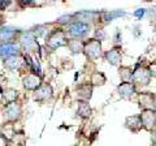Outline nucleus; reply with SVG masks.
Listing matches in <instances>:
<instances>
[{
  "mask_svg": "<svg viewBox=\"0 0 156 146\" xmlns=\"http://www.w3.org/2000/svg\"><path fill=\"white\" fill-rule=\"evenodd\" d=\"M91 31V25L87 22L80 21V20H74L72 21L66 27V35L69 37V39H85Z\"/></svg>",
  "mask_w": 156,
  "mask_h": 146,
  "instance_id": "nucleus-1",
  "label": "nucleus"
},
{
  "mask_svg": "<svg viewBox=\"0 0 156 146\" xmlns=\"http://www.w3.org/2000/svg\"><path fill=\"white\" fill-rule=\"evenodd\" d=\"M68 39H69V38H68L65 30L57 27V29L51 30L48 33V35H46V46L50 48V50L55 51L62 46H66Z\"/></svg>",
  "mask_w": 156,
  "mask_h": 146,
  "instance_id": "nucleus-2",
  "label": "nucleus"
},
{
  "mask_svg": "<svg viewBox=\"0 0 156 146\" xmlns=\"http://www.w3.org/2000/svg\"><path fill=\"white\" fill-rule=\"evenodd\" d=\"M83 53L87 59L96 60L103 56V47H101V41L96 38H90L86 39L83 43Z\"/></svg>",
  "mask_w": 156,
  "mask_h": 146,
  "instance_id": "nucleus-3",
  "label": "nucleus"
},
{
  "mask_svg": "<svg viewBox=\"0 0 156 146\" xmlns=\"http://www.w3.org/2000/svg\"><path fill=\"white\" fill-rule=\"evenodd\" d=\"M3 115H4V119H5L7 123L12 124V123H16V121H20L22 118V104L17 100L5 104Z\"/></svg>",
  "mask_w": 156,
  "mask_h": 146,
  "instance_id": "nucleus-4",
  "label": "nucleus"
},
{
  "mask_svg": "<svg viewBox=\"0 0 156 146\" xmlns=\"http://www.w3.org/2000/svg\"><path fill=\"white\" fill-rule=\"evenodd\" d=\"M131 82L135 86H147L151 82V75L148 71V67L136 64V67L133 69V77H131Z\"/></svg>",
  "mask_w": 156,
  "mask_h": 146,
  "instance_id": "nucleus-5",
  "label": "nucleus"
},
{
  "mask_svg": "<svg viewBox=\"0 0 156 146\" xmlns=\"http://www.w3.org/2000/svg\"><path fill=\"white\" fill-rule=\"evenodd\" d=\"M17 43L20 45V47L23 48V50H26V51H31L34 47L38 46L37 37L31 30L20 33L18 37H17Z\"/></svg>",
  "mask_w": 156,
  "mask_h": 146,
  "instance_id": "nucleus-6",
  "label": "nucleus"
},
{
  "mask_svg": "<svg viewBox=\"0 0 156 146\" xmlns=\"http://www.w3.org/2000/svg\"><path fill=\"white\" fill-rule=\"evenodd\" d=\"M21 50L20 45L17 42H5L0 43V57H3L4 60L9 59L13 56H20L21 55Z\"/></svg>",
  "mask_w": 156,
  "mask_h": 146,
  "instance_id": "nucleus-7",
  "label": "nucleus"
},
{
  "mask_svg": "<svg viewBox=\"0 0 156 146\" xmlns=\"http://www.w3.org/2000/svg\"><path fill=\"white\" fill-rule=\"evenodd\" d=\"M139 115H140V120H142L143 129H146L150 133L156 130V111L154 108L143 110Z\"/></svg>",
  "mask_w": 156,
  "mask_h": 146,
  "instance_id": "nucleus-8",
  "label": "nucleus"
},
{
  "mask_svg": "<svg viewBox=\"0 0 156 146\" xmlns=\"http://www.w3.org/2000/svg\"><path fill=\"white\" fill-rule=\"evenodd\" d=\"M104 57L111 65H120L122 60V47L120 45H115L108 51H105Z\"/></svg>",
  "mask_w": 156,
  "mask_h": 146,
  "instance_id": "nucleus-9",
  "label": "nucleus"
},
{
  "mask_svg": "<svg viewBox=\"0 0 156 146\" xmlns=\"http://www.w3.org/2000/svg\"><path fill=\"white\" fill-rule=\"evenodd\" d=\"M53 97V89L50 84H42L38 89L34 91V99L37 102H47Z\"/></svg>",
  "mask_w": 156,
  "mask_h": 146,
  "instance_id": "nucleus-10",
  "label": "nucleus"
},
{
  "mask_svg": "<svg viewBox=\"0 0 156 146\" xmlns=\"http://www.w3.org/2000/svg\"><path fill=\"white\" fill-rule=\"evenodd\" d=\"M42 85V77H39L35 73H27L22 78V86L29 91H35Z\"/></svg>",
  "mask_w": 156,
  "mask_h": 146,
  "instance_id": "nucleus-11",
  "label": "nucleus"
},
{
  "mask_svg": "<svg viewBox=\"0 0 156 146\" xmlns=\"http://www.w3.org/2000/svg\"><path fill=\"white\" fill-rule=\"evenodd\" d=\"M117 93H119L120 98L130 99L131 97L136 94V86L133 82H120V85L117 86Z\"/></svg>",
  "mask_w": 156,
  "mask_h": 146,
  "instance_id": "nucleus-12",
  "label": "nucleus"
},
{
  "mask_svg": "<svg viewBox=\"0 0 156 146\" xmlns=\"http://www.w3.org/2000/svg\"><path fill=\"white\" fill-rule=\"evenodd\" d=\"M21 33L20 29H16L14 26H3L0 29V41L2 43H5V42H13L14 39H17L18 34Z\"/></svg>",
  "mask_w": 156,
  "mask_h": 146,
  "instance_id": "nucleus-13",
  "label": "nucleus"
},
{
  "mask_svg": "<svg viewBox=\"0 0 156 146\" xmlns=\"http://www.w3.org/2000/svg\"><path fill=\"white\" fill-rule=\"evenodd\" d=\"M154 100L155 94L150 93V91H143V93L138 94V106L142 108V111L154 108Z\"/></svg>",
  "mask_w": 156,
  "mask_h": 146,
  "instance_id": "nucleus-14",
  "label": "nucleus"
},
{
  "mask_svg": "<svg viewBox=\"0 0 156 146\" xmlns=\"http://www.w3.org/2000/svg\"><path fill=\"white\" fill-rule=\"evenodd\" d=\"M76 93L78 97V100H86L89 102L92 97V86L90 82H85V84H81L77 86Z\"/></svg>",
  "mask_w": 156,
  "mask_h": 146,
  "instance_id": "nucleus-15",
  "label": "nucleus"
},
{
  "mask_svg": "<svg viewBox=\"0 0 156 146\" xmlns=\"http://www.w3.org/2000/svg\"><path fill=\"white\" fill-rule=\"evenodd\" d=\"M125 126L133 133H136V132H139L140 129H143L142 120H140V115L128 116V118L125 119Z\"/></svg>",
  "mask_w": 156,
  "mask_h": 146,
  "instance_id": "nucleus-16",
  "label": "nucleus"
},
{
  "mask_svg": "<svg viewBox=\"0 0 156 146\" xmlns=\"http://www.w3.org/2000/svg\"><path fill=\"white\" fill-rule=\"evenodd\" d=\"M77 115L80 116L81 119H89L90 116H91V112H92V110H91V107L89 104V102H86V100H78L77 102Z\"/></svg>",
  "mask_w": 156,
  "mask_h": 146,
  "instance_id": "nucleus-17",
  "label": "nucleus"
},
{
  "mask_svg": "<svg viewBox=\"0 0 156 146\" xmlns=\"http://www.w3.org/2000/svg\"><path fill=\"white\" fill-rule=\"evenodd\" d=\"M23 56H13V57H9V59L4 60V65H5L7 69L9 71H18L21 69V67L23 64Z\"/></svg>",
  "mask_w": 156,
  "mask_h": 146,
  "instance_id": "nucleus-18",
  "label": "nucleus"
},
{
  "mask_svg": "<svg viewBox=\"0 0 156 146\" xmlns=\"http://www.w3.org/2000/svg\"><path fill=\"white\" fill-rule=\"evenodd\" d=\"M126 16V12L124 9H115V11H109V12H103V20L105 24H108L113 20H117V18H121Z\"/></svg>",
  "mask_w": 156,
  "mask_h": 146,
  "instance_id": "nucleus-19",
  "label": "nucleus"
},
{
  "mask_svg": "<svg viewBox=\"0 0 156 146\" xmlns=\"http://www.w3.org/2000/svg\"><path fill=\"white\" fill-rule=\"evenodd\" d=\"M83 41L80 39H68L66 47L69 48V51L73 53V55H78V53L83 52Z\"/></svg>",
  "mask_w": 156,
  "mask_h": 146,
  "instance_id": "nucleus-20",
  "label": "nucleus"
},
{
  "mask_svg": "<svg viewBox=\"0 0 156 146\" xmlns=\"http://www.w3.org/2000/svg\"><path fill=\"white\" fill-rule=\"evenodd\" d=\"M107 82V77L103 72H94L90 77V84L91 86H103Z\"/></svg>",
  "mask_w": 156,
  "mask_h": 146,
  "instance_id": "nucleus-21",
  "label": "nucleus"
},
{
  "mask_svg": "<svg viewBox=\"0 0 156 146\" xmlns=\"http://www.w3.org/2000/svg\"><path fill=\"white\" fill-rule=\"evenodd\" d=\"M119 76L122 82H131V77H133V69L130 67L121 65L119 68Z\"/></svg>",
  "mask_w": 156,
  "mask_h": 146,
  "instance_id": "nucleus-22",
  "label": "nucleus"
},
{
  "mask_svg": "<svg viewBox=\"0 0 156 146\" xmlns=\"http://www.w3.org/2000/svg\"><path fill=\"white\" fill-rule=\"evenodd\" d=\"M3 95H4V99H5V104H8V103H12V102H16L18 91L14 89H7Z\"/></svg>",
  "mask_w": 156,
  "mask_h": 146,
  "instance_id": "nucleus-23",
  "label": "nucleus"
},
{
  "mask_svg": "<svg viewBox=\"0 0 156 146\" xmlns=\"http://www.w3.org/2000/svg\"><path fill=\"white\" fill-rule=\"evenodd\" d=\"M72 21H74V13L73 14H65V16L60 17L57 20V24H60V25H65V24H68V25H69Z\"/></svg>",
  "mask_w": 156,
  "mask_h": 146,
  "instance_id": "nucleus-24",
  "label": "nucleus"
},
{
  "mask_svg": "<svg viewBox=\"0 0 156 146\" xmlns=\"http://www.w3.org/2000/svg\"><path fill=\"white\" fill-rule=\"evenodd\" d=\"M146 12H147V9H144V8H138L136 11L134 12V17H136L138 20H142L143 16L146 14Z\"/></svg>",
  "mask_w": 156,
  "mask_h": 146,
  "instance_id": "nucleus-25",
  "label": "nucleus"
},
{
  "mask_svg": "<svg viewBox=\"0 0 156 146\" xmlns=\"http://www.w3.org/2000/svg\"><path fill=\"white\" fill-rule=\"evenodd\" d=\"M148 71H150L151 77H155V78H156V60L151 61L148 64Z\"/></svg>",
  "mask_w": 156,
  "mask_h": 146,
  "instance_id": "nucleus-26",
  "label": "nucleus"
},
{
  "mask_svg": "<svg viewBox=\"0 0 156 146\" xmlns=\"http://www.w3.org/2000/svg\"><path fill=\"white\" fill-rule=\"evenodd\" d=\"M11 5V2H0V11H4Z\"/></svg>",
  "mask_w": 156,
  "mask_h": 146,
  "instance_id": "nucleus-27",
  "label": "nucleus"
},
{
  "mask_svg": "<svg viewBox=\"0 0 156 146\" xmlns=\"http://www.w3.org/2000/svg\"><path fill=\"white\" fill-rule=\"evenodd\" d=\"M152 18L156 21V8H154V11H152Z\"/></svg>",
  "mask_w": 156,
  "mask_h": 146,
  "instance_id": "nucleus-28",
  "label": "nucleus"
},
{
  "mask_svg": "<svg viewBox=\"0 0 156 146\" xmlns=\"http://www.w3.org/2000/svg\"><path fill=\"white\" fill-rule=\"evenodd\" d=\"M2 27H3V17L0 16V29H2Z\"/></svg>",
  "mask_w": 156,
  "mask_h": 146,
  "instance_id": "nucleus-29",
  "label": "nucleus"
},
{
  "mask_svg": "<svg viewBox=\"0 0 156 146\" xmlns=\"http://www.w3.org/2000/svg\"><path fill=\"white\" fill-rule=\"evenodd\" d=\"M154 110L156 111V95H155V100H154Z\"/></svg>",
  "mask_w": 156,
  "mask_h": 146,
  "instance_id": "nucleus-30",
  "label": "nucleus"
}]
</instances>
